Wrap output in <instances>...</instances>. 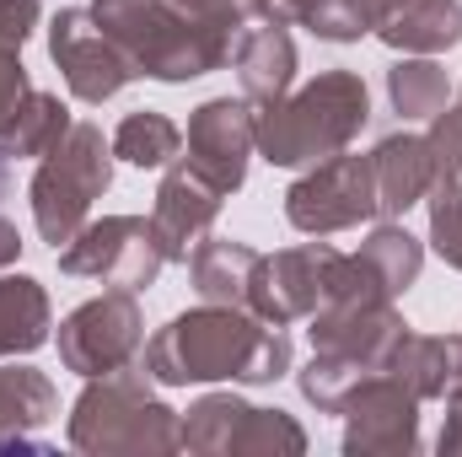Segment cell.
I'll use <instances>...</instances> for the list:
<instances>
[{"instance_id": "6da1fadb", "label": "cell", "mask_w": 462, "mask_h": 457, "mask_svg": "<svg viewBox=\"0 0 462 457\" xmlns=\"http://www.w3.org/2000/svg\"><path fill=\"white\" fill-rule=\"evenodd\" d=\"M291 360L296 350L280 323H263L258 312L221 307V302H199L194 312H178L140 350V366L162 387H210V382L269 387L291 371Z\"/></svg>"}, {"instance_id": "7a4b0ae2", "label": "cell", "mask_w": 462, "mask_h": 457, "mask_svg": "<svg viewBox=\"0 0 462 457\" xmlns=\"http://www.w3.org/2000/svg\"><path fill=\"white\" fill-rule=\"evenodd\" d=\"M87 11L124 49L134 76H151V81H167V87L199 81V76L231 65V49L242 38V27L189 16L172 0H92Z\"/></svg>"}, {"instance_id": "3957f363", "label": "cell", "mask_w": 462, "mask_h": 457, "mask_svg": "<svg viewBox=\"0 0 462 457\" xmlns=\"http://www.w3.org/2000/svg\"><path fill=\"white\" fill-rule=\"evenodd\" d=\"M371 124V87L360 70H318L307 87L258 108V156L269 167H312L349 151Z\"/></svg>"}, {"instance_id": "277c9868", "label": "cell", "mask_w": 462, "mask_h": 457, "mask_svg": "<svg viewBox=\"0 0 462 457\" xmlns=\"http://www.w3.org/2000/svg\"><path fill=\"white\" fill-rule=\"evenodd\" d=\"M178 409L156 398L151 371L134 360L108 377H87L81 398L70 404L65 442L87 457H167L183 452Z\"/></svg>"}, {"instance_id": "5b68a950", "label": "cell", "mask_w": 462, "mask_h": 457, "mask_svg": "<svg viewBox=\"0 0 462 457\" xmlns=\"http://www.w3.org/2000/svg\"><path fill=\"white\" fill-rule=\"evenodd\" d=\"M114 189V140L97 124H70V135L38 156V173L27 183L32 227L49 247H65L92 221V205Z\"/></svg>"}, {"instance_id": "8992f818", "label": "cell", "mask_w": 462, "mask_h": 457, "mask_svg": "<svg viewBox=\"0 0 462 457\" xmlns=\"http://www.w3.org/2000/svg\"><path fill=\"white\" fill-rule=\"evenodd\" d=\"M60 269L76 280H103V285H124V291H145L156 285V275L167 269V247L145 216H103L87 221L65 247H54Z\"/></svg>"}, {"instance_id": "52a82bcc", "label": "cell", "mask_w": 462, "mask_h": 457, "mask_svg": "<svg viewBox=\"0 0 462 457\" xmlns=\"http://www.w3.org/2000/svg\"><path fill=\"white\" fill-rule=\"evenodd\" d=\"M285 221L301 237H334V231L376 221V173L371 151H339L328 162H312L285 189Z\"/></svg>"}, {"instance_id": "ba28073f", "label": "cell", "mask_w": 462, "mask_h": 457, "mask_svg": "<svg viewBox=\"0 0 462 457\" xmlns=\"http://www.w3.org/2000/svg\"><path fill=\"white\" fill-rule=\"evenodd\" d=\"M140 350H145V312H140V296L124 291V285L92 296V302H81L60 323V360L81 382L134 366Z\"/></svg>"}, {"instance_id": "9c48e42d", "label": "cell", "mask_w": 462, "mask_h": 457, "mask_svg": "<svg viewBox=\"0 0 462 457\" xmlns=\"http://www.w3.org/2000/svg\"><path fill=\"white\" fill-rule=\"evenodd\" d=\"M339 420H345V457H414L425 447L420 398L393 371L360 377L339 404Z\"/></svg>"}, {"instance_id": "30bf717a", "label": "cell", "mask_w": 462, "mask_h": 457, "mask_svg": "<svg viewBox=\"0 0 462 457\" xmlns=\"http://www.w3.org/2000/svg\"><path fill=\"white\" fill-rule=\"evenodd\" d=\"M49 60L60 65L70 98L76 103H92V108L118 98L134 81V65L124 60V49L92 22V11H81V5H65L49 22Z\"/></svg>"}, {"instance_id": "8fae6325", "label": "cell", "mask_w": 462, "mask_h": 457, "mask_svg": "<svg viewBox=\"0 0 462 457\" xmlns=\"http://www.w3.org/2000/svg\"><path fill=\"white\" fill-rule=\"evenodd\" d=\"M183 156L221 189L236 194L247 183V162L258 156V108L247 98H210L189 114Z\"/></svg>"}, {"instance_id": "7c38bea8", "label": "cell", "mask_w": 462, "mask_h": 457, "mask_svg": "<svg viewBox=\"0 0 462 457\" xmlns=\"http://www.w3.org/2000/svg\"><path fill=\"white\" fill-rule=\"evenodd\" d=\"M328 258H334L328 242H296V247L263 253L247 312H258L263 323H280V329L307 323V318L323 307V275H328Z\"/></svg>"}, {"instance_id": "4fadbf2b", "label": "cell", "mask_w": 462, "mask_h": 457, "mask_svg": "<svg viewBox=\"0 0 462 457\" xmlns=\"http://www.w3.org/2000/svg\"><path fill=\"white\" fill-rule=\"evenodd\" d=\"M403 329L409 323H403L398 302H323L307 318V334H312L318 355H339V360H355L365 371L387 366Z\"/></svg>"}, {"instance_id": "5bb4252c", "label": "cell", "mask_w": 462, "mask_h": 457, "mask_svg": "<svg viewBox=\"0 0 462 457\" xmlns=\"http://www.w3.org/2000/svg\"><path fill=\"white\" fill-rule=\"evenodd\" d=\"M221 205H226V194L189 156H172L167 162L162 189H156V205H151V227H156L162 247H167V264H189V253L210 237Z\"/></svg>"}, {"instance_id": "9a60e30c", "label": "cell", "mask_w": 462, "mask_h": 457, "mask_svg": "<svg viewBox=\"0 0 462 457\" xmlns=\"http://www.w3.org/2000/svg\"><path fill=\"white\" fill-rule=\"evenodd\" d=\"M436 151L425 135H387L371 145V173H376V221H403L414 205H425L430 183H436Z\"/></svg>"}, {"instance_id": "2e32d148", "label": "cell", "mask_w": 462, "mask_h": 457, "mask_svg": "<svg viewBox=\"0 0 462 457\" xmlns=\"http://www.w3.org/2000/svg\"><path fill=\"white\" fill-rule=\"evenodd\" d=\"M296 65H301V60H296V38H291V27L263 22V16H258V27L247 22L242 38H236V49H231L236 87H242V98H247L253 108L280 103V98L296 87Z\"/></svg>"}, {"instance_id": "e0dca14e", "label": "cell", "mask_w": 462, "mask_h": 457, "mask_svg": "<svg viewBox=\"0 0 462 457\" xmlns=\"http://www.w3.org/2000/svg\"><path fill=\"white\" fill-rule=\"evenodd\" d=\"M398 0H258L263 22L280 27H307L323 43H360L393 16Z\"/></svg>"}, {"instance_id": "ac0fdd59", "label": "cell", "mask_w": 462, "mask_h": 457, "mask_svg": "<svg viewBox=\"0 0 462 457\" xmlns=\"http://www.w3.org/2000/svg\"><path fill=\"white\" fill-rule=\"evenodd\" d=\"M382 371H393L420 404H436V398H447L462 382V334L447 340V334H414V329H403Z\"/></svg>"}, {"instance_id": "d6986e66", "label": "cell", "mask_w": 462, "mask_h": 457, "mask_svg": "<svg viewBox=\"0 0 462 457\" xmlns=\"http://www.w3.org/2000/svg\"><path fill=\"white\" fill-rule=\"evenodd\" d=\"M263 253L236 242V237H205L189 253V280L199 291V302H221V307H247L253 302V280H258Z\"/></svg>"}, {"instance_id": "ffe728a7", "label": "cell", "mask_w": 462, "mask_h": 457, "mask_svg": "<svg viewBox=\"0 0 462 457\" xmlns=\"http://www.w3.org/2000/svg\"><path fill=\"white\" fill-rule=\"evenodd\" d=\"M376 38L398 54H447L462 43V0H398Z\"/></svg>"}, {"instance_id": "44dd1931", "label": "cell", "mask_w": 462, "mask_h": 457, "mask_svg": "<svg viewBox=\"0 0 462 457\" xmlns=\"http://www.w3.org/2000/svg\"><path fill=\"white\" fill-rule=\"evenodd\" d=\"M49 329H54L49 291L32 275H5L0 269V360L43 350L49 344Z\"/></svg>"}, {"instance_id": "7402d4cb", "label": "cell", "mask_w": 462, "mask_h": 457, "mask_svg": "<svg viewBox=\"0 0 462 457\" xmlns=\"http://www.w3.org/2000/svg\"><path fill=\"white\" fill-rule=\"evenodd\" d=\"M54 415H60V393L38 366H27V360L0 366V442L43 431Z\"/></svg>"}, {"instance_id": "603a6c76", "label": "cell", "mask_w": 462, "mask_h": 457, "mask_svg": "<svg viewBox=\"0 0 462 457\" xmlns=\"http://www.w3.org/2000/svg\"><path fill=\"white\" fill-rule=\"evenodd\" d=\"M387 103H393V114L403 118V124H420V118L430 124V118L441 114L452 103V81L436 65V54H403L387 70Z\"/></svg>"}, {"instance_id": "cb8c5ba5", "label": "cell", "mask_w": 462, "mask_h": 457, "mask_svg": "<svg viewBox=\"0 0 462 457\" xmlns=\"http://www.w3.org/2000/svg\"><path fill=\"white\" fill-rule=\"evenodd\" d=\"M70 108L54 98V92H27L22 98V108H16V118L5 124V135H0V151L11 156V162H27V156H49L65 135H70Z\"/></svg>"}, {"instance_id": "d4e9b609", "label": "cell", "mask_w": 462, "mask_h": 457, "mask_svg": "<svg viewBox=\"0 0 462 457\" xmlns=\"http://www.w3.org/2000/svg\"><path fill=\"white\" fill-rule=\"evenodd\" d=\"M247 398H236V393H205V398H194L189 404V415L178 420V436H183V452L194 457H231L236 447V431H242V420H247Z\"/></svg>"}, {"instance_id": "484cf974", "label": "cell", "mask_w": 462, "mask_h": 457, "mask_svg": "<svg viewBox=\"0 0 462 457\" xmlns=\"http://www.w3.org/2000/svg\"><path fill=\"white\" fill-rule=\"evenodd\" d=\"M355 253L382 275V285H387V296H393V302H398V296L420 280V269H425V242L403 227V221H376Z\"/></svg>"}, {"instance_id": "4316f807", "label": "cell", "mask_w": 462, "mask_h": 457, "mask_svg": "<svg viewBox=\"0 0 462 457\" xmlns=\"http://www.w3.org/2000/svg\"><path fill=\"white\" fill-rule=\"evenodd\" d=\"M172 156H183V129L167 114H124L114 129V162H129V167H167Z\"/></svg>"}, {"instance_id": "83f0119b", "label": "cell", "mask_w": 462, "mask_h": 457, "mask_svg": "<svg viewBox=\"0 0 462 457\" xmlns=\"http://www.w3.org/2000/svg\"><path fill=\"white\" fill-rule=\"evenodd\" d=\"M360 377H371V371H365V366H355V360L318 355V350H312V360L296 371V387H301V398H307L318 415H339V404L349 398V387H355Z\"/></svg>"}, {"instance_id": "f1b7e54d", "label": "cell", "mask_w": 462, "mask_h": 457, "mask_svg": "<svg viewBox=\"0 0 462 457\" xmlns=\"http://www.w3.org/2000/svg\"><path fill=\"white\" fill-rule=\"evenodd\" d=\"M38 22H43L38 0H0V54H22Z\"/></svg>"}, {"instance_id": "f546056e", "label": "cell", "mask_w": 462, "mask_h": 457, "mask_svg": "<svg viewBox=\"0 0 462 457\" xmlns=\"http://www.w3.org/2000/svg\"><path fill=\"white\" fill-rule=\"evenodd\" d=\"M425 140H430V151H436L441 167H462V87H457V98L430 118V135Z\"/></svg>"}, {"instance_id": "4dcf8cb0", "label": "cell", "mask_w": 462, "mask_h": 457, "mask_svg": "<svg viewBox=\"0 0 462 457\" xmlns=\"http://www.w3.org/2000/svg\"><path fill=\"white\" fill-rule=\"evenodd\" d=\"M27 92H32V76H27V65H22V54H0V135H5V124L16 118V108H22Z\"/></svg>"}, {"instance_id": "1f68e13d", "label": "cell", "mask_w": 462, "mask_h": 457, "mask_svg": "<svg viewBox=\"0 0 462 457\" xmlns=\"http://www.w3.org/2000/svg\"><path fill=\"white\" fill-rule=\"evenodd\" d=\"M183 5L189 16H210V22H231V27H247L258 16V0H172Z\"/></svg>"}, {"instance_id": "d6a6232c", "label": "cell", "mask_w": 462, "mask_h": 457, "mask_svg": "<svg viewBox=\"0 0 462 457\" xmlns=\"http://www.w3.org/2000/svg\"><path fill=\"white\" fill-rule=\"evenodd\" d=\"M436 452H462V382L447 393V420H441V436H436Z\"/></svg>"}, {"instance_id": "836d02e7", "label": "cell", "mask_w": 462, "mask_h": 457, "mask_svg": "<svg viewBox=\"0 0 462 457\" xmlns=\"http://www.w3.org/2000/svg\"><path fill=\"white\" fill-rule=\"evenodd\" d=\"M430 247H436V253H441L452 269H462V216H457L447 231H430Z\"/></svg>"}, {"instance_id": "e575fe53", "label": "cell", "mask_w": 462, "mask_h": 457, "mask_svg": "<svg viewBox=\"0 0 462 457\" xmlns=\"http://www.w3.org/2000/svg\"><path fill=\"white\" fill-rule=\"evenodd\" d=\"M5 167H11V156L0 151V200H5V189H11V173H5Z\"/></svg>"}]
</instances>
